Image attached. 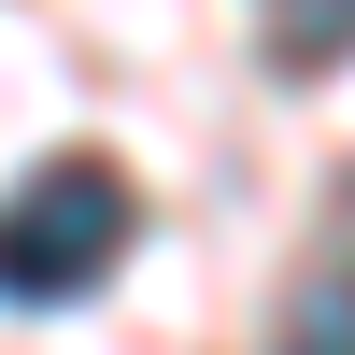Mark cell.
I'll return each instance as SVG.
<instances>
[{
  "label": "cell",
  "mask_w": 355,
  "mask_h": 355,
  "mask_svg": "<svg viewBox=\"0 0 355 355\" xmlns=\"http://www.w3.org/2000/svg\"><path fill=\"white\" fill-rule=\"evenodd\" d=\"M128 227H142V199H128V171L114 157H43L15 199H0V299H85V284L128 256Z\"/></svg>",
  "instance_id": "cell-1"
},
{
  "label": "cell",
  "mask_w": 355,
  "mask_h": 355,
  "mask_svg": "<svg viewBox=\"0 0 355 355\" xmlns=\"http://www.w3.org/2000/svg\"><path fill=\"white\" fill-rule=\"evenodd\" d=\"M355 57V0H270V71H341Z\"/></svg>",
  "instance_id": "cell-2"
},
{
  "label": "cell",
  "mask_w": 355,
  "mask_h": 355,
  "mask_svg": "<svg viewBox=\"0 0 355 355\" xmlns=\"http://www.w3.org/2000/svg\"><path fill=\"white\" fill-rule=\"evenodd\" d=\"M270 355H355V270H313L299 299H284V341Z\"/></svg>",
  "instance_id": "cell-3"
}]
</instances>
